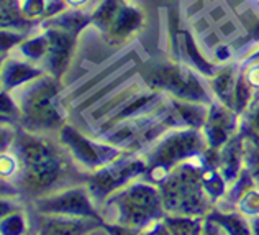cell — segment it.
I'll return each instance as SVG.
<instances>
[]
</instances>
